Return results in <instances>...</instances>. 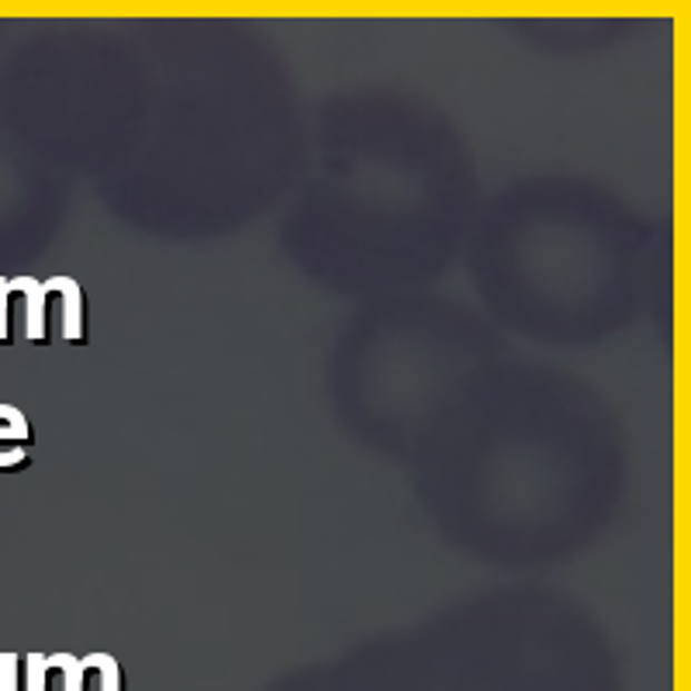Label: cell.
<instances>
[{
  "mask_svg": "<svg viewBox=\"0 0 691 691\" xmlns=\"http://www.w3.org/2000/svg\"><path fill=\"white\" fill-rule=\"evenodd\" d=\"M36 440L31 433V422L28 415H21L14 405H0V443H28Z\"/></svg>",
  "mask_w": 691,
  "mask_h": 691,
  "instance_id": "277c9868",
  "label": "cell"
},
{
  "mask_svg": "<svg viewBox=\"0 0 691 691\" xmlns=\"http://www.w3.org/2000/svg\"><path fill=\"white\" fill-rule=\"evenodd\" d=\"M49 671H62L66 674V691H83L87 674L97 668V653L90 657H73V653H52L46 657Z\"/></svg>",
  "mask_w": 691,
  "mask_h": 691,
  "instance_id": "3957f363",
  "label": "cell"
},
{
  "mask_svg": "<svg viewBox=\"0 0 691 691\" xmlns=\"http://www.w3.org/2000/svg\"><path fill=\"white\" fill-rule=\"evenodd\" d=\"M11 287H8V277H0V346L11 343Z\"/></svg>",
  "mask_w": 691,
  "mask_h": 691,
  "instance_id": "52a82bcc",
  "label": "cell"
},
{
  "mask_svg": "<svg viewBox=\"0 0 691 691\" xmlns=\"http://www.w3.org/2000/svg\"><path fill=\"white\" fill-rule=\"evenodd\" d=\"M11 294H24L28 298V312H24V322H28V339L46 346L49 343V333H46V302L49 294H56V284L52 277L49 280H36V277H14L8 280Z\"/></svg>",
  "mask_w": 691,
  "mask_h": 691,
  "instance_id": "6da1fadb",
  "label": "cell"
},
{
  "mask_svg": "<svg viewBox=\"0 0 691 691\" xmlns=\"http://www.w3.org/2000/svg\"><path fill=\"white\" fill-rule=\"evenodd\" d=\"M24 691H46V678H49V664H46V653H28L24 661Z\"/></svg>",
  "mask_w": 691,
  "mask_h": 691,
  "instance_id": "5b68a950",
  "label": "cell"
},
{
  "mask_svg": "<svg viewBox=\"0 0 691 691\" xmlns=\"http://www.w3.org/2000/svg\"><path fill=\"white\" fill-rule=\"evenodd\" d=\"M56 290L62 294V336H66V343H87V333H83V287L73 277H56Z\"/></svg>",
  "mask_w": 691,
  "mask_h": 691,
  "instance_id": "7a4b0ae2",
  "label": "cell"
},
{
  "mask_svg": "<svg viewBox=\"0 0 691 691\" xmlns=\"http://www.w3.org/2000/svg\"><path fill=\"white\" fill-rule=\"evenodd\" d=\"M0 691H21V657L0 653Z\"/></svg>",
  "mask_w": 691,
  "mask_h": 691,
  "instance_id": "8992f818",
  "label": "cell"
}]
</instances>
